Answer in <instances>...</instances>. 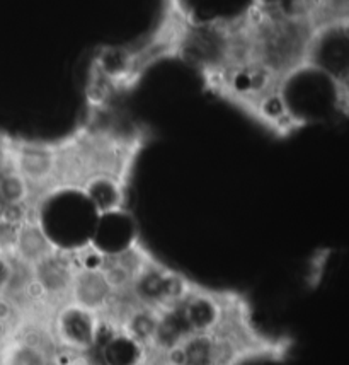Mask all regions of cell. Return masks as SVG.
Masks as SVG:
<instances>
[{
  "label": "cell",
  "mask_w": 349,
  "mask_h": 365,
  "mask_svg": "<svg viewBox=\"0 0 349 365\" xmlns=\"http://www.w3.org/2000/svg\"><path fill=\"white\" fill-rule=\"evenodd\" d=\"M147 143L142 130L118 128L89 116L67 137L55 140L58 160V195L84 193L90 182L113 180L128 186L140 152Z\"/></svg>",
  "instance_id": "6da1fadb"
},
{
  "label": "cell",
  "mask_w": 349,
  "mask_h": 365,
  "mask_svg": "<svg viewBox=\"0 0 349 365\" xmlns=\"http://www.w3.org/2000/svg\"><path fill=\"white\" fill-rule=\"evenodd\" d=\"M9 164L23 178L38 208L58 195V160L55 142L7 138Z\"/></svg>",
  "instance_id": "7a4b0ae2"
},
{
  "label": "cell",
  "mask_w": 349,
  "mask_h": 365,
  "mask_svg": "<svg viewBox=\"0 0 349 365\" xmlns=\"http://www.w3.org/2000/svg\"><path fill=\"white\" fill-rule=\"evenodd\" d=\"M348 16L317 28L308 50V71H318L333 81L335 99L348 110Z\"/></svg>",
  "instance_id": "3957f363"
},
{
  "label": "cell",
  "mask_w": 349,
  "mask_h": 365,
  "mask_svg": "<svg viewBox=\"0 0 349 365\" xmlns=\"http://www.w3.org/2000/svg\"><path fill=\"white\" fill-rule=\"evenodd\" d=\"M194 285L196 282L165 267L154 256L135 278L126 295L140 307L162 312L177 307L191 294Z\"/></svg>",
  "instance_id": "277c9868"
},
{
  "label": "cell",
  "mask_w": 349,
  "mask_h": 365,
  "mask_svg": "<svg viewBox=\"0 0 349 365\" xmlns=\"http://www.w3.org/2000/svg\"><path fill=\"white\" fill-rule=\"evenodd\" d=\"M103 329L101 316L70 301L56 307L50 318L56 350L68 357H87L98 346Z\"/></svg>",
  "instance_id": "5b68a950"
},
{
  "label": "cell",
  "mask_w": 349,
  "mask_h": 365,
  "mask_svg": "<svg viewBox=\"0 0 349 365\" xmlns=\"http://www.w3.org/2000/svg\"><path fill=\"white\" fill-rule=\"evenodd\" d=\"M247 306L241 294L213 290L196 284L177 309L191 334H203L220 329Z\"/></svg>",
  "instance_id": "8992f818"
},
{
  "label": "cell",
  "mask_w": 349,
  "mask_h": 365,
  "mask_svg": "<svg viewBox=\"0 0 349 365\" xmlns=\"http://www.w3.org/2000/svg\"><path fill=\"white\" fill-rule=\"evenodd\" d=\"M75 268L77 259L73 247L62 246L31 268L34 289L48 311L53 312L63 302H68Z\"/></svg>",
  "instance_id": "52a82bcc"
},
{
  "label": "cell",
  "mask_w": 349,
  "mask_h": 365,
  "mask_svg": "<svg viewBox=\"0 0 349 365\" xmlns=\"http://www.w3.org/2000/svg\"><path fill=\"white\" fill-rule=\"evenodd\" d=\"M58 247L60 245H56L46 232L45 225L41 222V215L34 214L24 219L17 229L14 251H12L9 262L19 263L31 270L48 256L53 255Z\"/></svg>",
  "instance_id": "ba28073f"
},
{
  "label": "cell",
  "mask_w": 349,
  "mask_h": 365,
  "mask_svg": "<svg viewBox=\"0 0 349 365\" xmlns=\"http://www.w3.org/2000/svg\"><path fill=\"white\" fill-rule=\"evenodd\" d=\"M137 365H140V364H137Z\"/></svg>",
  "instance_id": "9c48e42d"
}]
</instances>
